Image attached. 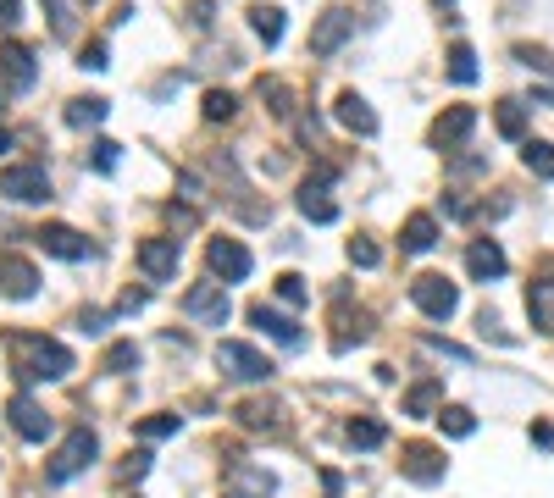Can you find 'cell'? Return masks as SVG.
Instances as JSON below:
<instances>
[{"mask_svg": "<svg viewBox=\"0 0 554 498\" xmlns=\"http://www.w3.org/2000/svg\"><path fill=\"white\" fill-rule=\"evenodd\" d=\"M6 355H12L17 382H61L73 371V349L45 338V332H6Z\"/></svg>", "mask_w": 554, "mask_h": 498, "instance_id": "6da1fadb", "label": "cell"}, {"mask_svg": "<svg viewBox=\"0 0 554 498\" xmlns=\"http://www.w3.org/2000/svg\"><path fill=\"white\" fill-rule=\"evenodd\" d=\"M410 299H416V310H422V316H433V321H449L460 310V288L449 283L444 272H422L416 283H410Z\"/></svg>", "mask_w": 554, "mask_h": 498, "instance_id": "7a4b0ae2", "label": "cell"}, {"mask_svg": "<svg viewBox=\"0 0 554 498\" xmlns=\"http://www.w3.org/2000/svg\"><path fill=\"white\" fill-rule=\"evenodd\" d=\"M217 366H222V377H233V382H266L272 377V360H266L261 349L239 344V338H222L217 344Z\"/></svg>", "mask_w": 554, "mask_h": 498, "instance_id": "3957f363", "label": "cell"}, {"mask_svg": "<svg viewBox=\"0 0 554 498\" xmlns=\"http://www.w3.org/2000/svg\"><path fill=\"white\" fill-rule=\"evenodd\" d=\"M399 471H405L416 487H438L444 471H449V460H444V449H433V443H405V449H399Z\"/></svg>", "mask_w": 554, "mask_h": 498, "instance_id": "277c9868", "label": "cell"}, {"mask_svg": "<svg viewBox=\"0 0 554 498\" xmlns=\"http://www.w3.org/2000/svg\"><path fill=\"white\" fill-rule=\"evenodd\" d=\"M183 316L205 321V327H222V321L233 316V299L222 283H194L189 294H183Z\"/></svg>", "mask_w": 554, "mask_h": 498, "instance_id": "5b68a950", "label": "cell"}, {"mask_svg": "<svg viewBox=\"0 0 554 498\" xmlns=\"http://www.w3.org/2000/svg\"><path fill=\"white\" fill-rule=\"evenodd\" d=\"M0 194L17 205H39V200H50V172L45 166H6L0 172Z\"/></svg>", "mask_w": 554, "mask_h": 498, "instance_id": "8992f818", "label": "cell"}, {"mask_svg": "<svg viewBox=\"0 0 554 498\" xmlns=\"http://www.w3.org/2000/svg\"><path fill=\"white\" fill-rule=\"evenodd\" d=\"M95 454H100L95 432H89V427H78L73 438L61 443V454H56V460H50V482H73V476L84 471V465L95 460Z\"/></svg>", "mask_w": 554, "mask_h": 498, "instance_id": "52a82bcc", "label": "cell"}, {"mask_svg": "<svg viewBox=\"0 0 554 498\" xmlns=\"http://www.w3.org/2000/svg\"><path fill=\"white\" fill-rule=\"evenodd\" d=\"M205 261H211V272L222 277V283H244V277H250V249L239 244V238H211V244H205Z\"/></svg>", "mask_w": 554, "mask_h": 498, "instance_id": "ba28073f", "label": "cell"}, {"mask_svg": "<svg viewBox=\"0 0 554 498\" xmlns=\"http://www.w3.org/2000/svg\"><path fill=\"white\" fill-rule=\"evenodd\" d=\"M0 294L6 299H34L39 294L34 261H23V255H12V249H0Z\"/></svg>", "mask_w": 554, "mask_h": 498, "instance_id": "9c48e42d", "label": "cell"}, {"mask_svg": "<svg viewBox=\"0 0 554 498\" xmlns=\"http://www.w3.org/2000/svg\"><path fill=\"white\" fill-rule=\"evenodd\" d=\"M350 28H355V17L344 12V6H327V12L316 17V28H311V56H333V50L350 39Z\"/></svg>", "mask_w": 554, "mask_h": 498, "instance_id": "30bf717a", "label": "cell"}, {"mask_svg": "<svg viewBox=\"0 0 554 498\" xmlns=\"http://www.w3.org/2000/svg\"><path fill=\"white\" fill-rule=\"evenodd\" d=\"M139 272H145L150 283L178 277V238H145V244H139Z\"/></svg>", "mask_w": 554, "mask_h": 498, "instance_id": "8fae6325", "label": "cell"}, {"mask_svg": "<svg viewBox=\"0 0 554 498\" xmlns=\"http://www.w3.org/2000/svg\"><path fill=\"white\" fill-rule=\"evenodd\" d=\"M327 178H333V166H316V183H305L300 189V216L305 222H338V205L327 200Z\"/></svg>", "mask_w": 554, "mask_h": 498, "instance_id": "7c38bea8", "label": "cell"}, {"mask_svg": "<svg viewBox=\"0 0 554 498\" xmlns=\"http://www.w3.org/2000/svg\"><path fill=\"white\" fill-rule=\"evenodd\" d=\"M34 238H39V249H45V255H56V261H84V255H89V238L73 233V227H61V222L39 227Z\"/></svg>", "mask_w": 554, "mask_h": 498, "instance_id": "4fadbf2b", "label": "cell"}, {"mask_svg": "<svg viewBox=\"0 0 554 498\" xmlns=\"http://www.w3.org/2000/svg\"><path fill=\"white\" fill-rule=\"evenodd\" d=\"M6 415H12V427H17V438H28V443H45L50 438V415L39 410L28 393H17L12 404H6Z\"/></svg>", "mask_w": 554, "mask_h": 498, "instance_id": "5bb4252c", "label": "cell"}, {"mask_svg": "<svg viewBox=\"0 0 554 498\" xmlns=\"http://www.w3.org/2000/svg\"><path fill=\"white\" fill-rule=\"evenodd\" d=\"M471 128H477V111H471V106H449L444 117L433 122V133H427V139H433L438 150H455V144H466Z\"/></svg>", "mask_w": 554, "mask_h": 498, "instance_id": "9a60e30c", "label": "cell"}, {"mask_svg": "<svg viewBox=\"0 0 554 498\" xmlns=\"http://www.w3.org/2000/svg\"><path fill=\"white\" fill-rule=\"evenodd\" d=\"M466 272L477 277V283H494V277H505V249H499L494 238H477V244L466 249Z\"/></svg>", "mask_w": 554, "mask_h": 498, "instance_id": "2e32d148", "label": "cell"}, {"mask_svg": "<svg viewBox=\"0 0 554 498\" xmlns=\"http://www.w3.org/2000/svg\"><path fill=\"white\" fill-rule=\"evenodd\" d=\"M333 349L338 355H344V349L350 344H366V338H372V316H366V310H350V305H338L333 310Z\"/></svg>", "mask_w": 554, "mask_h": 498, "instance_id": "e0dca14e", "label": "cell"}, {"mask_svg": "<svg viewBox=\"0 0 554 498\" xmlns=\"http://www.w3.org/2000/svg\"><path fill=\"white\" fill-rule=\"evenodd\" d=\"M233 415H239L244 432H272V438L283 432V404H272V399H244Z\"/></svg>", "mask_w": 554, "mask_h": 498, "instance_id": "ac0fdd59", "label": "cell"}, {"mask_svg": "<svg viewBox=\"0 0 554 498\" xmlns=\"http://www.w3.org/2000/svg\"><path fill=\"white\" fill-rule=\"evenodd\" d=\"M333 117L344 122V128H350V133H361V139H372V133H377V111L366 106V100L355 95V89H344V95H338Z\"/></svg>", "mask_w": 554, "mask_h": 498, "instance_id": "d6986e66", "label": "cell"}, {"mask_svg": "<svg viewBox=\"0 0 554 498\" xmlns=\"http://www.w3.org/2000/svg\"><path fill=\"white\" fill-rule=\"evenodd\" d=\"M527 316L538 332H554V277H532L527 283Z\"/></svg>", "mask_w": 554, "mask_h": 498, "instance_id": "ffe728a7", "label": "cell"}, {"mask_svg": "<svg viewBox=\"0 0 554 498\" xmlns=\"http://www.w3.org/2000/svg\"><path fill=\"white\" fill-rule=\"evenodd\" d=\"M433 244H438V222L427 211H416L405 227H399V249H405V255H427Z\"/></svg>", "mask_w": 554, "mask_h": 498, "instance_id": "44dd1931", "label": "cell"}, {"mask_svg": "<svg viewBox=\"0 0 554 498\" xmlns=\"http://www.w3.org/2000/svg\"><path fill=\"white\" fill-rule=\"evenodd\" d=\"M0 78L12 89H34V56L23 45H0Z\"/></svg>", "mask_w": 554, "mask_h": 498, "instance_id": "7402d4cb", "label": "cell"}, {"mask_svg": "<svg viewBox=\"0 0 554 498\" xmlns=\"http://www.w3.org/2000/svg\"><path fill=\"white\" fill-rule=\"evenodd\" d=\"M250 321H255L261 332H272L283 349H300V327H294L289 316H277V310H266V305H250Z\"/></svg>", "mask_w": 554, "mask_h": 498, "instance_id": "603a6c76", "label": "cell"}, {"mask_svg": "<svg viewBox=\"0 0 554 498\" xmlns=\"http://www.w3.org/2000/svg\"><path fill=\"white\" fill-rule=\"evenodd\" d=\"M444 410V382H416V388L405 393V415H438Z\"/></svg>", "mask_w": 554, "mask_h": 498, "instance_id": "cb8c5ba5", "label": "cell"}, {"mask_svg": "<svg viewBox=\"0 0 554 498\" xmlns=\"http://www.w3.org/2000/svg\"><path fill=\"white\" fill-rule=\"evenodd\" d=\"M272 471H255V465H239V460H233V493H239V498H266V493H272Z\"/></svg>", "mask_w": 554, "mask_h": 498, "instance_id": "d4e9b609", "label": "cell"}, {"mask_svg": "<svg viewBox=\"0 0 554 498\" xmlns=\"http://www.w3.org/2000/svg\"><path fill=\"white\" fill-rule=\"evenodd\" d=\"M344 438H350V449H383L388 427L377 421V415H355L350 427H344Z\"/></svg>", "mask_w": 554, "mask_h": 498, "instance_id": "484cf974", "label": "cell"}, {"mask_svg": "<svg viewBox=\"0 0 554 498\" xmlns=\"http://www.w3.org/2000/svg\"><path fill=\"white\" fill-rule=\"evenodd\" d=\"M250 28L266 39V45H283V6H266V0H255V6H250Z\"/></svg>", "mask_w": 554, "mask_h": 498, "instance_id": "4316f807", "label": "cell"}, {"mask_svg": "<svg viewBox=\"0 0 554 498\" xmlns=\"http://www.w3.org/2000/svg\"><path fill=\"white\" fill-rule=\"evenodd\" d=\"M106 100L100 95H78V100H67V128H95V122H106Z\"/></svg>", "mask_w": 554, "mask_h": 498, "instance_id": "83f0119b", "label": "cell"}, {"mask_svg": "<svg viewBox=\"0 0 554 498\" xmlns=\"http://www.w3.org/2000/svg\"><path fill=\"white\" fill-rule=\"evenodd\" d=\"M521 161H527V172H538V178L554 183V144L543 139H521Z\"/></svg>", "mask_w": 554, "mask_h": 498, "instance_id": "f1b7e54d", "label": "cell"}, {"mask_svg": "<svg viewBox=\"0 0 554 498\" xmlns=\"http://www.w3.org/2000/svg\"><path fill=\"white\" fill-rule=\"evenodd\" d=\"M438 427H444L449 438H471V432H477V415H471L466 404H444V410H438Z\"/></svg>", "mask_w": 554, "mask_h": 498, "instance_id": "f546056e", "label": "cell"}, {"mask_svg": "<svg viewBox=\"0 0 554 498\" xmlns=\"http://www.w3.org/2000/svg\"><path fill=\"white\" fill-rule=\"evenodd\" d=\"M261 100H266L272 117H289V111H294V89L283 78H261Z\"/></svg>", "mask_w": 554, "mask_h": 498, "instance_id": "4dcf8cb0", "label": "cell"}, {"mask_svg": "<svg viewBox=\"0 0 554 498\" xmlns=\"http://www.w3.org/2000/svg\"><path fill=\"white\" fill-rule=\"evenodd\" d=\"M494 122H499V133H505V139H527V111H521V100H499Z\"/></svg>", "mask_w": 554, "mask_h": 498, "instance_id": "1f68e13d", "label": "cell"}, {"mask_svg": "<svg viewBox=\"0 0 554 498\" xmlns=\"http://www.w3.org/2000/svg\"><path fill=\"white\" fill-rule=\"evenodd\" d=\"M449 78H455V83H477V50H471V45L449 50Z\"/></svg>", "mask_w": 554, "mask_h": 498, "instance_id": "d6a6232c", "label": "cell"}, {"mask_svg": "<svg viewBox=\"0 0 554 498\" xmlns=\"http://www.w3.org/2000/svg\"><path fill=\"white\" fill-rule=\"evenodd\" d=\"M133 366H139V349L133 344H111L106 360H100V371H111V377H122V371H133Z\"/></svg>", "mask_w": 554, "mask_h": 498, "instance_id": "836d02e7", "label": "cell"}, {"mask_svg": "<svg viewBox=\"0 0 554 498\" xmlns=\"http://www.w3.org/2000/svg\"><path fill=\"white\" fill-rule=\"evenodd\" d=\"M233 111H239V100L228 89H205V122H228Z\"/></svg>", "mask_w": 554, "mask_h": 498, "instance_id": "e575fe53", "label": "cell"}, {"mask_svg": "<svg viewBox=\"0 0 554 498\" xmlns=\"http://www.w3.org/2000/svg\"><path fill=\"white\" fill-rule=\"evenodd\" d=\"M183 427V415H145V421H139V438H172V432Z\"/></svg>", "mask_w": 554, "mask_h": 498, "instance_id": "d590c367", "label": "cell"}, {"mask_svg": "<svg viewBox=\"0 0 554 498\" xmlns=\"http://www.w3.org/2000/svg\"><path fill=\"white\" fill-rule=\"evenodd\" d=\"M516 61H521V67H532V72H543V78H554V56H549V50H538V45H516Z\"/></svg>", "mask_w": 554, "mask_h": 498, "instance_id": "8d00e7d4", "label": "cell"}, {"mask_svg": "<svg viewBox=\"0 0 554 498\" xmlns=\"http://www.w3.org/2000/svg\"><path fill=\"white\" fill-rule=\"evenodd\" d=\"M350 261H355V266H366V272H372V266L383 261V249H377L372 238H350Z\"/></svg>", "mask_w": 554, "mask_h": 498, "instance_id": "74e56055", "label": "cell"}, {"mask_svg": "<svg viewBox=\"0 0 554 498\" xmlns=\"http://www.w3.org/2000/svg\"><path fill=\"white\" fill-rule=\"evenodd\" d=\"M277 299H289V305H305V277L283 272V277H277Z\"/></svg>", "mask_w": 554, "mask_h": 498, "instance_id": "f35d334b", "label": "cell"}, {"mask_svg": "<svg viewBox=\"0 0 554 498\" xmlns=\"http://www.w3.org/2000/svg\"><path fill=\"white\" fill-rule=\"evenodd\" d=\"M117 150H122V144L100 139V144H95V172H117Z\"/></svg>", "mask_w": 554, "mask_h": 498, "instance_id": "ab89813d", "label": "cell"}, {"mask_svg": "<svg viewBox=\"0 0 554 498\" xmlns=\"http://www.w3.org/2000/svg\"><path fill=\"white\" fill-rule=\"evenodd\" d=\"M78 67H89V72H106V67H111V61H106V45H84Z\"/></svg>", "mask_w": 554, "mask_h": 498, "instance_id": "60d3db41", "label": "cell"}, {"mask_svg": "<svg viewBox=\"0 0 554 498\" xmlns=\"http://www.w3.org/2000/svg\"><path fill=\"white\" fill-rule=\"evenodd\" d=\"M23 23V0H0V28H17Z\"/></svg>", "mask_w": 554, "mask_h": 498, "instance_id": "b9f144b4", "label": "cell"}, {"mask_svg": "<svg viewBox=\"0 0 554 498\" xmlns=\"http://www.w3.org/2000/svg\"><path fill=\"white\" fill-rule=\"evenodd\" d=\"M150 471V454L139 449V454H128V465H122V476H145Z\"/></svg>", "mask_w": 554, "mask_h": 498, "instance_id": "7bdbcfd3", "label": "cell"}, {"mask_svg": "<svg viewBox=\"0 0 554 498\" xmlns=\"http://www.w3.org/2000/svg\"><path fill=\"white\" fill-rule=\"evenodd\" d=\"M145 299H150L145 288H128V294L117 299V310H145Z\"/></svg>", "mask_w": 554, "mask_h": 498, "instance_id": "ee69618b", "label": "cell"}, {"mask_svg": "<svg viewBox=\"0 0 554 498\" xmlns=\"http://www.w3.org/2000/svg\"><path fill=\"white\" fill-rule=\"evenodd\" d=\"M78 327H84V332H100V327H106V310H84V316H78Z\"/></svg>", "mask_w": 554, "mask_h": 498, "instance_id": "f6af8a7d", "label": "cell"}, {"mask_svg": "<svg viewBox=\"0 0 554 498\" xmlns=\"http://www.w3.org/2000/svg\"><path fill=\"white\" fill-rule=\"evenodd\" d=\"M532 443H543V449H554V427H543V421H538V427H532Z\"/></svg>", "mask_w": 554, "mask_h": 498, "instance_id": "bcb514c9", "label": "cell"}, {"mask_svg": "<svg viewBox=\"0 0 554 498\" xmlns=\"http://www.w3.org/2000/svg\"><path fill=\"white\" fill-rule=\"evenodd\" d=\"M6 150H12V133H6V128H0V155H6Z\"/></svg>", "mask_w": 554, "mask_h": 498, "instance_id": "7dc6e473", "label": "cell"}, {"mask_svg": "<svg viewBox=\"0 0 554 498\" xmlns=\"http://www.w3.org/2000/svg\"><path fill=\"white\" fill-rule=\"evenodd\" d=\"M438 6H449V0H438Z\"/></svg>", "mask_w": 554, "mask_h": 498, "instance_id": "c3c4849f", "label": "cell"}]
</instances>
